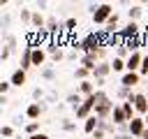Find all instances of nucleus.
I'll list each match as a JSON object with an SVG mask.
<instances>
[{"label":"nucleus","instance_id":"nucleus-13","mask_svg":"<svg viewBox=\"0 0 148 139\" xmlns=\"http://www.w3.org/2000/svg\"><path fill=\"white\" fill-rule=\"evenodd\" d=\"M97 56L95 53H86L83 58H81V67H86V70H90V72H95V67H97Z\"/></svg>","mask_w":148,"mask_h":139},{"label":"nucleus","instance_id":"nucleus-21","mask_svg":"<svg viewBox=\"0 0 148 139\" xmlns=\"http://www.w3.org/2000/svg\"><path fill=\"white\" fill-rule=\"evenodd\" d=\"M58 28H60V23H58V19H46V28H44V32H58Z\"/></svg>","mask_w":148,"mask_h":139},{"label":"nucleus","instance_id":"nucleus-2","mask_svg":"<svg viewBox=\"0 0 148 139\" xmlns=\"http://www.w3.org/2000/svg\"><path fill=\"white\" fill-rule=\"evenodd\" d=\"M99 46H102V42H99V37H97V32H92V35H88L83 42H79V49L86 51V53H95Z\"/></svg>","mask_w":148,"mask_h":139},{"label":"nucleus","instance_id":"nucleus-22","mask_svg":"<svg viewBox=\"0 0 148 139\" xmlns=\"http://www.w3.org/2000/svg\"><path fill=\"white\" fill-rule=\"evenodd\" d=\"M111 70H113V72H123V70H127V63H125L123 58H118V56H116V58H113V63H111Z\"/></svg>","mask_w":148,"mask_h":139},{"label":"nucleus","instance_id":"nucleus-28","mask_svg":"<svg viewBox=\"0 0 148 139\" xmlns=\"http://www.w3.org/2000/svg\"><path fill=\"white\" fill-rule=\"evenodd\" d=\"M139 74H148V53L143 56V63H141V70H139Z\"/></svg>","mask_w":148,"mask_h":139},{"label":"nucleus","instance_id":"nucleus-1","mask_svg":"<svg viewBox=\"0 0 148 139\" xmlns=\"http://www.w3.org/2000/svg\"><path fill=\"white\" fill-rule=\"evenodd\" d=\"M116 12H113V7L109 5V2H102L97 9H95V14H92V21L97 23V25H102V23H106L111 16H113Z\"/></svg>","mask_w":148,"mask_h":139},{"label":"nucleus","instance_id":"nucleus-33","mask_svg":"<svg viewBox=\"0 0 148 139\" xmlns=\"http://www.w3.org/2000/svg\"><path fill=\"white\" fill-rule=\"evenodd\" d=\"M92 137H95V139H102V137H104V130H99V127H97V130L92 132Z\"/></svg>","mask_w":148,"mask_h":139},{"label":"nucleus","instance_id":"nucleus-30","mask_svg":"<svg viewBox=\"0 0 148 139\" xmlns=\"http://www.w3.org/2000/svg\"><path fill=\"white\" fill-rule=\"evenodd\" d=\"M42 76H44V79H49V81H51V79H53V76H56V72H53V70H49V67H46V70H42Z\"/></svg>","mask_w":148,"mask_h":139},{"label":"nucleus","instance_id":"nucleus-26","mask_svg":"<svg viewBox=\"0 0 148 139\" xmlns=\"http://www.w3.org/2000/svg\"><path fill=\"white\" fill-rule=\"evenodd\" d=\"M21 21H25V23H32V12L23 7V9H21Z\"/></svg>","mask_w":148,"mask_h":139},{"label":"nucleus","instance_id":"nucleus-12","mask_svg":"<svg viewBox=\"0 0 148 139\" xmlns=\"http://www.w3.org/2000/svg\"><path fill=\"white\" fill-rule=\"evenodd\" d=\"M30 67H32V46L28 44V46H25V51H23V56H21V70H25V72H28Z\"/></svg>","mask_w":148,"mask_h":139},{"label":"nucleus","instance_id":"nucleus-18","mask_svg":"<svg viewBox=\"0 0 148 139\" xmlns=\"http://www.w3.org/2000/svg\"><path fill=\"white\" fill-rule=\"evenodd\" d=\"M44 60H46V51H42V49H32V65L39 67V65H44Z\"/></svg>","mask_w":148,"mask_h":139},{"label":"nucleus","instance_id":"nucleus-11","mask_svg":"<svg viewBox=\"0 0 148 139\" xmlns=\"http://www.w3.org/2000/svg\"><path fill=\"white\" fill-rule=\"evenodd\" d=\"M25 79H28V72H25V70H21V67H18V70H14V72H12V76H9L12 86H23V83H25Z\"/></svg>","mask_w":148,"mask_h":139},{"label":"nucleus","instance_id":"nucleus-8","mask_svg":"<svg viewBox=\"0 0 148 139\" xmlns=\"http://www.w3.org/2000/svg\"><path fill=\"white\" fill-rule=\"evenodd\" d=\"M125 63H127V72H139V70H141V63H143V56H141L139 51H134Z\"/></svg>","mask_w":148,"mask_h":139},{"label":"nucleus","instance_id":"nucleus-15","mask_svg":"<svg viewBox=\"0 0 148 139\" xmlns=\"http://www.w3.org/2000/svg\"><path fill=\"white\" fill-rule=\"evenodd\" d=\"M32 25H35V30H37V32H44L46 21H44V16H42L39 12H32Z\"/></svg>","mask_w":148,"mask_h":139},{"label":"nucleus","instance_id":"nucleus-27","mask_svg":"<svg viewBox=\"0 0 148 139\" xmlns=\"http://www.w3.org/2000/svg\"><path fill=\"white\" fill-rule=\"evenodd\" d=\"M106 53H109V49H106V46H99V49L95 51V56H97V60H99V63H102V58H104Z\"/></svg>","mask_w":148,"mask_h":139},{"label":"nucleus","instance_id":"nucleus-5","mask_svg":"<svg viewBox=\"0 0 148 139\" xmlns=\"http://www.w3.org/2000/svg\"><path fill=\"white\" fill-rule=\"evenodd\" d=\"M132 104H134L136 114H141V116H146V114H148V97H146V93H134Z\"/></svg>","mask_w":148,"mask_h":139},{"label":"nucleus","instance_id":"nucleus-19","mask_svg":"<svg viewBox=\"0 0 148 139\" xmlns=\"http://www.w3.org/2000/svg\"><path fill=\"white\" fill-rule=\"evenodd\" d=\"M39 114H42V104H37V102H32V104H28V109H25V116L28 118H39Z\"/></svg>","mask_w":148,"mask_h":139},{"label":"nucleus","instance_id":"nucleus-9","mask_svg":"<svg viewBox=\"0 0 148 139\" xmlns=\"http://www.w3.org/2000/svg\"><path fill=\"white\" fill-rule=\"evenodd\" d=\"M139 81H141V74H139V72H125L123 79H120V83H123L125 88H134Z\"/></svg>","mask_w":148,"mask_h":139},{"label":"nucleus","instance_id":"nucleus-25","mask_svg":"<svg viewBox=\"0 0 148 139\" xmlns=\"http://www.w3.org/2000/svg\"><path fill=\"white\" fill-rule=\"evenodd\" d=\"M25 132H28L30 137H32V134H37V132H39V120H32V123H28V125H25Z\"/></svg>","mask_w":148,"mask_h":139},{"label":"nucleus","instance_id":"nucleus-38","mask_svg":"<svg viewBox=\"0 0 148 139\" xmlns=\"http://www.w3.org/2000/svg\"><path fill=\"white\" fill-rule=\"evenodd\" d=\"M143 120H146V125H148V114H146V116H143Z\"/></svg>","mask_w":148,"mask_h":139},{"label":"nucleus","instance_id":"nucleus-23","mask_svg":"<svg viewBox=\"0 0 148 139\" xmlns=\"http://www.w3.org/2000/svg\"><path fill=\"white\" fill-rule=\"evenodd\" d=\"M141 12H143V9H141L139 5H132V7L127 9V16H130V21H136V19L141 16Z\"/></svg>","mask_w":148,"mask_h":139},{"label":"nucleus","instance_id":"nucleus-4","mask_svg":"<svg viewBox=\"0 0 148 139\" xmlns=\"http://www.w3.org/2000/svg\"><path fill=\"white\" fill-rule=\"evenodd\" d=\"M127 127H130V134H132V137H141V134L148 130V125H146L143 116H136L134 120H130V123H127Z\"/></svg>","mask_w":148,"mask_h":139},{"label":"nucleus","instance_id":"nucleus-29","mask_svg":"<svg viewBox=\"0 0 148 139\" xmlns=\"http://www.w3.org/2000/svg\"><path fill=\"white\" fill-rule=\"evenodd\" d=\"M65 28L67 30H76V19H67L65 21Z\"/></svg>","mask_w":148,"mask_h":139},{"label":"nucleus","instance_id":"nucleus-20","mask_svg":"<svg viewBox=\"0 0 148 139\" xmlns=\"http://www.w3.org/2000/svg\"><path fill=\"white\" fill-rule=\"evenodd\" d=\"M67 102H69V107H74V109H79V107L83 104V100H81L79 93H69V95H67Z\"/></svg>","mask_w":148,"mask_h":139},{"label":"nucleus","instance_id":"nucleus-10","mask_svg":"<svg viewBox=\"0 0 148 139\" xmlns=\"http://www.w3.org/2000/svg\"><path fill=\"white\" fill-rule=\"evenodd\" d=\"M111 123L118 127V125H127V116H125V111H123V107L118 104V107H113V114H111Z\"/></svg>","mask_w":148,"mask_h":139},{"label":"nucleus","instance_id":"nucleus-14","mask_svg":"<svg viewBox=\"0 0 148 139\" xmlns=\"http://www.w3.org/2000/svg\"><path fill=\"white\" fill-rule=\"evenodd\" d=\"M79 93L81 95H86V97H90V95H95V83L88 79V81H81L79 83Z\"/></svg>","mask_w":148,"mask_h":139},{"label":"nucleus","instance_id":"nucleus-39","mask_svg":"<svg viewBox=\"0 0 148 139\" xmlns=\"http://www.w3.org/2000/svg\"><path fill=\"white\" fill-rule=\"evenodd\" d=\"M146 97H148V93H146Z\"/></svg>","mask_w":148,"mask_h":139},{"label":"nucleus","instance_id":"nucleus-6","mask_svg":"<svg viewBox=\"0 0 148 139\" xmlns=\"http://www.w3.org/2000/svg\"><path fill=\"white\" fill-rule=\"evenodd\" d=\"M118 32H120V37H123L125 42H127V39H134V37H139V23H136V21H130V23H127L125 28H120Z\"/></svg>","mask_w":148,"mask_h":139},{"label":"nucleus","instance_id":"nucleus-17","mask_svg":"<svg viewBox=\"0 0 148 139\" xmlns=\"http://www.w3.org/2000/svg\"><path fill=\"white\" fill-rule=\"evenodd\" d=\"M97 127H99V118H97V116H90V118H86V123H83V130H86L88 134H92Z\"/></svg>","mask_w":148,"mask_h":139},{"label":"nucleus","instance_id":"nucleus-36","mask_svg":"<svg viewBox=\"0 0 148 139\" xmlns=\"http://www.w3.org/2000/svg\"><path fill=\"white\" fill-rule=\"evenodd\" d=\"M113 139H134L132 134H118V137H113Z\"/></svg>","mask_w":148,"mask_h":139},{"label":"nucleus","instance_id":"nucleus-3","mask_svg":"<svg viewBox=\"0 0 148 139\" xmlns=\"http://www.w3.org/2000/svg\"><path fill=\"white\" fill-rule=\"evenodd\" d=\"M97 107V100H95V95H90V97H86L83 100V104L76 109V118H81V120H86V118H90V111Z\"/></svg>","mask_w":148,"mask_h":139},{"label":"nucleus","instance_id":"nucleus-34","mask_svg":"<svg viewBox=\"0 0 148 139\" xmlns=\"http://www.w3.org/2000/svg\"><path fill=\"white\" fill-rule=\"evenodd\" d=\"M28 139H49L44 132H37V134H32V137H28Z\"/></svg>","mask_w":148,"mask_h":139},{"label":"nucleus","instance_id":"nucleus-37","mask_svg":"<svg viewBox=\"0 0 148 139\" xmlns=\"http://www.w3.org/2000/svg\"><path fill=\"white\" fill-rule=\"evenodd\" d=\"M139 139H148V130H146V132H143V134H141Z\"/></svg>","mask_w":148,"mask_h":139},{"label":"nucleus","instance_id":"nucleus-24","mask_svg":"<svg viewBox=\"0 0 148 139\" xmlns=\"http://www.w3.org/2000/svg\"><path fill=\"white\" fill-rule=\"evenodd\" d=\"M88 74H90V70H86V67H76V72H74V76L81 81H88Z\"/></svg>","mask_w":148,"mask_h":139},{"label":"nucleus","instance_id":"nucleus-16","mask_svg":"<svg viewBox=\"0 0 148 139\" xmlns=\"http://www.w3.org/2000/svg\"><path fill=\"white\" fill-rule=\"evenodd\" d=\"M120 107H123V111H125V116H127V123L136 118V109H134V104H132V100H127V102H123Z\"/></svg>","mask_w":148,"mask_h":139},{"label":"nucleus","instance_id":"nucleus-7","mask_svg":"<svg viewBox=\"0 0 148 139\" xmlns=\"http://www.w3.org/2000/svg\"><path fill=\"white\" fill-rule=\"evenodd\" d=\"M111 72H113V70H111V63H104V60H102V63H97V67H95L92 76H95L97 81H104V79H106Z\"/></svg>","mask_w":148,"mask_h":139},{"label":"nucleus","instance_id":"nucleus-31","mask_svg":"<svg viewBox=\"0 0 148 139\" xmlns=\"http://www.w3.org/2000/svg\"><path fill=\"white\" fill-rule=\"evenodd\" d=\"M9 86H12V81H0V93L5 95V93L9 90Z\"/></svg>","mask_w":148,"mask_h":139},{"label":"nucleus","instance_id":"nucleus-35","mask_svg":"<svg viewBox=\"0 0 148 139\" xmlns=\"http://www.w3.org/2000/svg\"><path fill=\"white\" fill-rule=\"evenodd\" d=\"M62 127H65V130L69 132V130H74V123H69V120H65V123H62Z\"/></svg>","mask_w":148,"mask_h":139},{"label":"nucleus","instance_id":"nucleus-32","mask_svg":"<svg viewBox=\"0 0 148 139\" xmlns=\"http://www.w3.org/2000/svg\"><path fill=\"white\" fill-rule=\"evenodd\" d=\"M12 134H14V130H12L9 125H5V127H2V137H12Z\"/></svg>","mask_w":148,"mask_h":139}]
</instances>
